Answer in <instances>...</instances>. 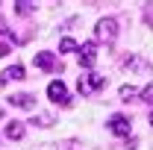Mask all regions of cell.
Masks as SVG:
<instances>
[{
  "label": "cell",
  "instance_id": "277c9868",
  "mask_svg": "<svg viewBox=\"0 0 153 150\" xmlns=\"http://www.w3.org/2000/svg\"><path fill=\"white\" fill-rule=\"evenodd\" d=\"M109 130H112L115 135L130 138V135H133V124H130V118H127V115H112V118H109Z\"/></svg>",
  "mask_w": 153,
  "mask_h": 150
},
{
  "label": "cell",
  "instance_id": "ac0fdd59",
  "mask_svg": "<svg viewBox=\"0 0 153 150\" xmlns=\"http://www.w3.org/2000/svg\"><path fill=\"white\" fill-rule=\"evenodd\" d=\"M0 115H3V109H0Z\"/></svg>",
  "mask_w": 153,
  "mask_h": 150
},
{
  "label": "cell",
  "instance_id": "8fae6325",
  "mask_svg": "<svg viewBox=\"0 0 153 150\" xmlns=\"http://www.w3.org/2000/svg\"><path fill=\"white\" fill-rule=\"evenodd\" d=\"M121 100H127V103H130V100H133V97H138V88H135V85H121Z\"/></svg>",
  "mask_w": 153,
  "mask_h": 150
},
{
  "label": "cell",
  "instance_id": "2e32d148",
  "mask_svg": "<svg viewBox=\"0 0 153 150\" xmlns=\"http://www.w3.org/2000/svg\"><path fill=\"white\" fill-rule=\"evenodd\" d=\"M9 53H12V47H9L6 41H0V59H3V56H9Z\"/></svg>",
  "mask_w": 153,
  "mask_h": 150
},
{
  "label": "cell",
  "instance_id": "9c48e42d",
  "mask_svg": "<svg viewBox=\"0 0 153 150\" xmlns=\"http://www.w3.org/2000/svg\"><path fill=\"white\" fill-rule=\"evenodd\" d=\"M12 106H18V109H33V106H36V97H33V94H15V97H12Z\"/></svg>",
  "mask_w": 153,
  "mask_h": 150
},
{
  "label": "cell",
  "instance_id": "8992f818",
  "mask_svg": "<svg viewBox=\"0 0 153 150\" xmlns=\"http://www.w3.org/2000/svg\"><path fill=\"white\" fill-rule=\"evenodd\" d=\"M36 68H41V71H56L59 62L53 53H36Z\"/></svg>",
  "mask_w": 153,
  "mask_h": 150
},
{
  "label": "cell",
  "instance_id": "5bb4252c",
  "mask_svg": "<svg viewBox=\"0 0 153 150\" xmlns=\"http://www.w3.org/2000/svg\"><path fill=\"white\" fill-rule=\"evenodd\" d=\"M138 97H141L144 103H153V79L144 85V88H141V91H138Z\"/></svg>",
  "mask_w": 153,
  "mask_h": 150
},
{
  "label": "cell",
  "instance_id": "7a4b0ae2",
  "mask_svg": "<svg viewBox=\"0 0 153 150\" xmlns=\"http://www.w3.org/2000/svg\"><path fill=\"white\" fill-rule=\"evenodd\" d=\"M94 36L100 38V41H115L118 38V21L115 18H100L94 27Z\"/></svg>",
  "mask_w": 153,
  "mask_h": 150
},
{
  "label": "cell",
  "instance_id": "4fadbf2b",
  "mask_svg": "<svg viewBox=\"0 0 153 150\" xmlns=\"http://www.w3.org/2000/svg\"><path fill=\"white\" fill-rule=\"evenodd\" d=\"M33 9H36V3H30V0H18V3H15V12H18V15H30Z\"/></svg>",
  "mask_w": 153,
  "mask_h": 150
},
{
  "label": "cell",
  "instance_id": "e0dca14e",
  "mask_svg": "<svg viewBox=\"0 0 153 150\" xmlns=\"http://www.w3.org/2000/svg\"><path fill=\"white\" fill-rule=\"evenodd\" d=\"M150 124H153V112H150Z\"/></svg>",
  "mask_w": 153,
  "mask_h": 150
},
{
  "label": "cell",
  "instance_id": "30bf717a",
  "mask_svg": "<svg viewBox=\"0 0 153 150\" xmlns=\"http://www.w3.org/2000/svg\"><path fill=\"white\" fill-rule=\"evenodd\" d=\"M9 79H24V68H21V65L6 68V71H3V76H0V82H9Z\"/></svg>",
  "mask_w": 153,
  "mask_h": 150
},
{
  "label": "cell",
  "instance_id": "6da1fadb",
  "mask_svg": "<svg viewBox=\"0 0 153 150\" xmlns=\"http://www.w3.org/2000/svg\"><path fill=\"white\" fill-rule=\"evenodd\" d=\"M103 85H106V76H100V74H82L79 82H76V88H79L82 97H91V94L100 91Z\"/></svg>",
  "mask_w": 153,
  "mask_h": 150
},
{
  "label": "cell",
  "instance_id": "52a82bcc",
  "mask_svg": "<svg viewBox=\"0 0 153 150\" xmlns=\"http://www.w3.org/2000/svg\"><path fill=\"white\" fill-rule=\"evenodd\" d=\"M121 65H124L127 71L133 68V71H144V74H150V65H147L144 59H138V56H127V59H124V62H121Z\"/></svg>",
  "mask_w": 153,
  "mask_h": 150
},
{
  "label": "cell",
  "instance_id": "7c38bea8",
  "mask_svg": "<svg viewBox=\"0 0 153 150\" xmlns=\"http://www.w3.org/2000/svg\"><path fill=\"white\" fill-rule=\"evenodd\" d=\"M59 50H62V53H74V50H79V44H76L74 38H62V41H59Z\"/></svg>",
  "mask_w": 153,
  "mask_h": 150
},
{
  "label": "cell",
  "instance_id": "3957f363",
  "mask_svg": "<svg viewBox=\"0 0 153 150\" xmlns=\"http://www.w3.org/2000/svg\"><path fill=\"white\" fill-rule=\"evenodd\" d=\"M47 97H50L53 103H59V106H68V103H71L68 88H65V82H62V79H53V82L47 85Z\"/></svg>",
  "mask_w": 153,
  "mask_h": 150
},
{
  "label": "cell",
  "instance_id": "9a60e30c",
  "mask_svg": "<svg viewBox=\"0 0 153 150\" xmlns=\"http://www.w3.org/2000/svg\"><path fill=\"white\" fill-rule=\"evenodd\" d=\"M36 121H38V127H50V118H47V115H38ZM36 121H33V124H36Z\"/></svg>",
  "mask_w": 153,
  "mask_h": 150
},
{
  "label": "cell",
  "instance_id": "5b68a950",
  "mask_svg": "<svg viewBox=\"0 0 153 150\" xmlns=\"http://www.w3.org/2000/svg\"><path fill=\"white\" fill-rule=\"evenodd\" d=\"M97 59V41H85L82 47H79V62H82V68H91Z\"/></svg>",
  "mask_w": 153,
  "mask_h": 150
},
{
  "label": "cell",
  "instance_id": "ba28073f",
  "mask_svg": "<svg viewBox=\"0 0 153 150\" xmlns=\"http://www.w3.org/2000/svg\"><path fill=\"white\" fill-rule=\"evenodd\" d=\"M6 138H12V141L24 138V121H12V124H6Z\"/></svg>",
  "mask_w": 153,
  "mask_h": 150
}]
</instances>
